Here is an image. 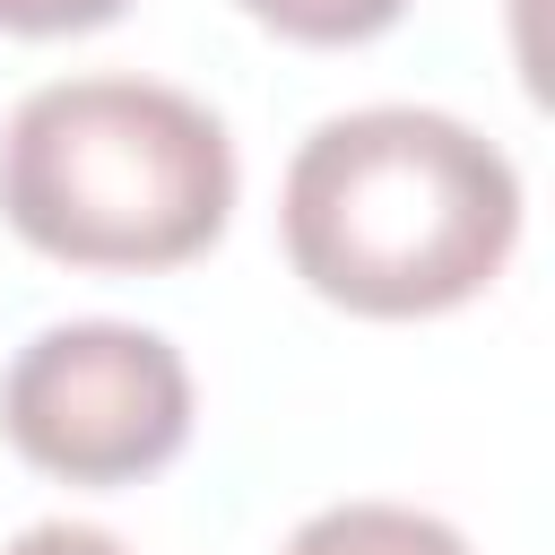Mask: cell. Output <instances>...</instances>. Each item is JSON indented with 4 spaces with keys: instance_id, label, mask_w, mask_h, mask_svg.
<instances>
[{
    "instance_id": "cell-1",
    "label": "cell",
    "mask_w": 555,
    "mask_h": 555,
    "mask_svg": "<svg viewBox=\"0 0 555 555\" xmlns=\"http://www.w3.org/2000/svg\"><path fill=\"white\" fill-rule=\"evenodd\" d=\"M278 234L321 304L364 321H425L494 286L520 243L512 156L434 104L330 113L278 191Z\"/></svg>"
},
{
    "instance_id": "cell-2",
    "label": "cell",
    "mask_w": 555,
    "mask_h": 555,
    "mask_svg": "<svg viewBox=\"0 0 555 555\" xmlns=\"http://www.w3.org/2000/svg\"><path fill=\"white\" fill-rule=\"evenodd\" d=\"M0 217L69 269H182L234 217V139L182 87L52 78L0 130Z\"/></svg>"
},
{
    "instance_id": "cell-3",
    "label": "cell",
    "mask_w": 555,
    "mask_h": 555,
    "mask_svg": "<svg viewBox=\"0 0 555 555\" xmlns=\"http://www.w3.org/2000/svg\"><path fill=\"white\" fill-rule=\"evenodd\" d=\"M0 434L61 486H139L191 442V364L139 321H52L0 373Z\"/></svg>"
},
{
    "instance_id": "cell-4",
    "label": "cell",
    "mask_w": 555,
    "mask_h": 555,
    "mask_svg": "<svg viewBox=\"0 0 555 555\" xmlns=\"http://www.w3.org/2000/svg\"><path fill=\"white\" fill-rule=\"evenodd\" d=\"M278 555H468V538L416 503H330Z\"/></svg>"
},
{
    "instance_id": "cell-5",
    "label": "cell",
    "mask_w": 555,
    "mask_h": 555,
    "mask_svg": "<svg viewBox=\"0 0 555 555\" xmlns=\"http://www.w3.org/2000/svg\"><path fill=\"white\" fill-rule=\"evenodd\" d=\"M243 9L286 43H373L382 26L408 17V0H243Z\"/></svg>"
},
{
    "instance_id": "cell-6",
    "label": "cell",
    "mask_w": 555,
    "mask_h": 555,
    "mask_svg": "<svg viewBox=\"0 0 555 555\" xmlns=\"http://www.w3.org/2000/svg\"><path fill=\"white\" fill-rule=\"evenodd\" d=\"M130 0H0V35H87L113 26Z\"/></svg>"
},
{
    "instance_id": "cell-7",
    "label": "cell",
    "mask_w": 555,
    "mask_h": 555,
    "mask_svg": "<svg viewBox=\"0 0 555 555\" xmlns=\"http://www.w3.org/2000/svg\"><path fill=\"white\" fill-rule=\"evenodd\" d=\"M0 555H130L113 529H95V520H35V529H17Z\"/></svg>"
}]
</instances>
